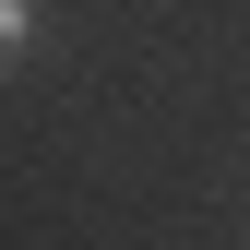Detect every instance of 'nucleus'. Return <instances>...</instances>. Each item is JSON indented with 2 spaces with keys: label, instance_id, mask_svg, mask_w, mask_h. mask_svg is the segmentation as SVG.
<instances>
[{
  "label": "nucleus",
  "instance_id": "obj_1",
  "mask_svg": "<svg viewBox=\"0 0 250 250\" xmlns=\"http://www.w3.org/2000/svg\"><path fill=\"white\" fill-rule=\"evenodd\" d=\"M36 48V0H0V60H24Z\"/></svg>",
  "mask_w": 250,
  "mask_h": 250
}]
</instances>
